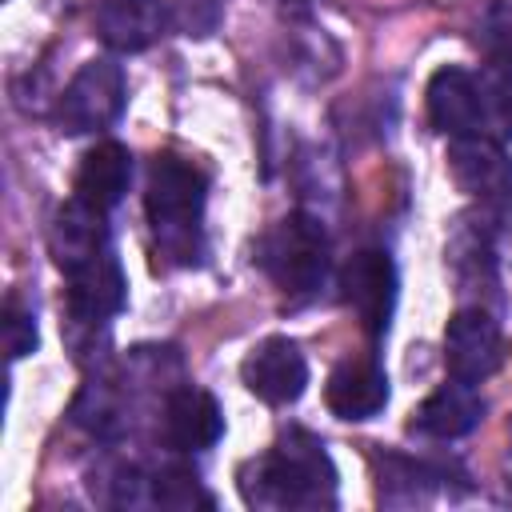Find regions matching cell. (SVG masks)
Masks as SVG:
<instances>
[{
  "instance_id": "cell-3",
  "label": "cell",
  "mask_w": 512,
  "mask_h": 512,
  "mask_svg": "<svg viewBox=\"0 0 512 512\" xmlns=\"http://www.w3.org/2000/svg\"><path fill=\"white\" fill-rule=\"evenodd\" d=\"M256 264L284 296H312L328 272V236L324 224L292 212L272 224L256 244Z\"/></svg>"
},
{
  "instance_id": "cell-12",
  "label": "cell",
  "mask_w": 512,
  "mask_h": 512,
  "mask_svg": "<svg viewBox=\"0 0 512 512\" xmlns=\"http://www.w3.org/2000/svg\"><path fill=\"white\" fill-rule=\"evenodd\" d=\"M324 404L340 420H372L388 404V376L376 360H344L324 384Z\"/></svg>"
},
{
  "instance_id": "cell-17",
  "label": "cell",
  "mask_w": 512,
  "mask_h": 512,
  "mask_svg": "<svg viewBox=\"0 0 512 512\" xmlns=\"http://www.w3.org/2000/svg\"><path fill=\"white\" fill-rule=\"evenodd\" d=\"M480 88V136L512 140V64L492 60L476 72Z\"/></svg>"
},
{
  "instance_id": "cell-5",
  "label": "cell",
  "mask_w": 512,
  "mask_h": 512,
  "mask_svg": "<svg viewBox=\"0 0 512 512\" xmlns=\"http://www.w3.org/2000/svg\"><path fill=\"white\" fill-rule=\"evenodd\" d=\"M340 296L356 312L360 328L368 336L388 332L392 308H396V264L380 248L356 252L340 272Z\"/></svg>"
},
{
  "instance_id": "cell-8",
  "label": "cell",
  "mask_w": 512,
  "mask_h": 512,
  "mask_svg": "<svg viewBox=\"0 0 512 512\" xmlns=\"http://www.w3.org/2000/svg\"><path fill=\"white\" fill-rule=\"evenodd\" d=\"M240 376H244V388L256 400H264V404H292V400H300V392L308 384V360H304L296 340L268 336V340H260L244 356Z\"/></svg>"
},
{
  "instance_id": "cell-15",
  "label": "cell",
  "mask_w": 512,
  "mask_h": 512,
  "mask_svg": "<svg viewBox=\"0 0 512 512\" xmlns=\"http://www.w3.org/2000/svg\"><path fill=\"white\" fill-rule=\"evenodd\" d=\"M48 248L56 256V264L68 272L76 264H84L88 256L104 252L108 248V228H104V212L84 204L80 196H72L56 220H52V232H48Z\"/></svg>"
},
{
  "instance_id": "cell-18",
  "label": "cell",
  "mask_w": 512,
  "mask_h": 512,
  "mask_svg": "<svg viewBox=\"0 0 512 512\" xmlns=\"http://www.w3.org/2000/svg\"><path fill=\"white\" fill-rule=\"evenodd\" d=\"M480 40L492 60L512 64V0H492L480 20Z\"/></svg>"
},
{
  "instance_id": "cell-10",
  "label": "cell",
  "mask_w": 512,
  "mask_h": 512,
  "mask_svg": "<svg viewBox=\"0 0 512 512\" xmlns=\"http://www.w3.org/2000/svg\"><path fill=\"white\" fill-rule=\"evenodd\" d=\"M160 432L168 440V448L176 452H204L220 440L224 432V416H220V404L212 392L204 388H176L168 392L164 400V416H160Z\"/></svg>"
},
{
  "instance_id": "cell-1",
  "label": "cell",
  "mask_w": 512,
  "mask_h": 512,
  "mask_svg": "<svg viewBox=\"0 0 512 512\" xmlns=\"http://www.w3.org/2000/svg\"><path fill=\"white\" fill-rule=\"evenodd\" d=\"M240 496L252 508H328L336 500V468L324 444L300 428L240 468Z\"/></svg>"
},
{
  "instance_id": "cell-13",
  "label": "cell",
  "mask_w": 512,
  "mask_h": 512,
  "mask_svg": "<svg viewBox=\"0 0 512 512\" xmlns=\"http://www.w3.org/2000/svg\"><path fill=\"white\" fill-rule=\"evenodd\" d=\"M168 28L164 0H104L96 8V36L116 52H144Z\"/></svg>"
},
{
  "instance_id": "cell-14",
  "label": "cell",
  "mask_w": 512,
  "mask_h": 512,
  "mask_svg": "<svg viewBox=\"0 0 512 512\" xmlns=\"http://www.w3.org/2000/svg\"><path fill=\"white\" fill-rule=\"evenodd\" d=\"M480 416H484V400H480L476 384L452 380V384H440L412 412V428L432 440H456V436H468L480 424Z\"/></svg>"
},
{
  "instance_id": "cell-19",
  "label": "cell",
  "mask_w": 512,
  "mask_h": 512,
  "mask_svg": "<svg viewBox=\"0 0 512 512\" xmlns=\"http://www.w3.org/2000/svg\"><path fill=\"white\" fill-rule=\"evenodd\" d=\"M4 344H8L12 360H20L36 348V316H32V308L20 304V296L4 300Z\"/></svg>"
},
{
  "instance_id": "cell-16",
  "label": "cell",
  "mask_w": 512,
  "mask_h": 512,
  "mask_svg": "<svg viewBox=\"0 0 512 512\" xmlns=\"http://www.w3.org/2000/svg\"><path fill=\"white\" fill-rule=\"evenodd\" d=\"M128 180H132V156L124 144L116 140H104L96 148L84 152L80 168H76V196L100 212L116 208L128 192Z\"/></svg>"
},
{
  "instance_id": "cell-6",
  "label": "cell",
  "mask_w": 512,
  "mask_h": 512,
  "mask_svg": "<svg viewBox=\"0 0 512 512\" xmlns=\"http://www.w3.org/2000/svg\"><path fill=\"white\" fill-rule=\"evenodd\" d=\"M444 364L452 380L484 384L504 364L500 324L480 308H460L444 328Z\"/></svg>"
},
{
  "instance_id": "cell-2",
  "label": "cell",
  "mask_w": 512,
  "mask_h": 512,
  "mask_svg": "<svg viewBox=\"0 0 512 512\" xmlns=\"http://www.w3.org/2000/svg\"><path fill=\"white\" fill-rule=\"evenodd\" d=\"M204 200H208V180L196 164L164 152L148 168V224L164 256L176 264H192L200 256L204 240Z\"/></svg>"
},
{
  "instance_id": "cell-9",
  "label": "cell",
  "mask_w": 512,
  "mask_h": 512,
  "mask_svg": "<svg viewBox=\"0 0 512 512\" xmlns=\"http://www.w3.org/2000/svg\"><path fill=\"white\" fill-rule=\"evenodd\" d=\"M124 272L112 248L88 256L84 264L68 268V288H64V308L76 324H104L124 308Z\"/></svg>"
},
{
  "instance_id": "cell-7",
  "label": "cell",
  "mask_w": 512,
  "mask_h": 512,
  "mask_svg": "<svg viewBox=\"0 0 512 512\" xmlns=\"http://www.w3.org/2000/svg\"><path fill=\"white\" fill-rule=\"evenodd\" d=\"M448 176L456 188L484 204L512 200V160L492 136H452L448 140Z\"/></svg>"
},
{
  "instance_id": "cell-4",
  "label": "cell",
  "mask_w": 512,
  "mask_h": 512,
  "mask_svg": "<svg viewBox=\"0 0 512 512\" xmlns=\"http://www.w3.org/2000/svg\"><path fill=\"white\" fill-rule=\"evenodd\" d=\"M124 68L116 60H88L56 100V124L68 136L100 132L124 112Z\"/></svg>"
},
{
  "instance_id": "cell-11",
  "label": "cell",
  "mask_w": 512,
  "mask_h": 512,
  "mask_svg": "<svg viewBox=\"0 0 512 512\" xmlns=\"http://www.w3.org/2000/svg\"><path fill=\"white\" fill-rule=\"evenodd\" d=\"M428 120L444 136H480V88L468 68H440L428 80Z\"/></svg>"
}]
</instances>
